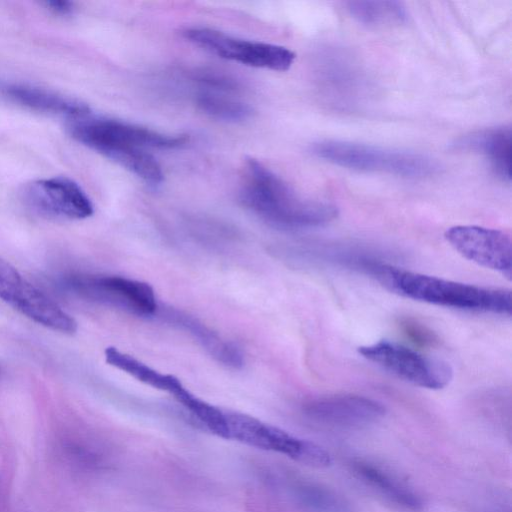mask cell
Returning <instances> with one entry per match:
<instances>
[{
  "label": "cell",
  "mask_w": 512,
  "mask_h": 512,
  "mask_svg": "<svg viewBox=\"0 0 512 512\" xmlns=\"http://www.w3.org/2000/svg\"><path fill=\"white\" fill-rule=\"evenodd\" d=\"M368 268L386 289L414 301L507 316L512 312V294L506 288L447 280L387 264H371Z\"/></svg>",
  "instance_id": "obj_1"
},
{
  "label": "cell",
  "mask_w": 512,
  "mask_h": 512,
  "mask_svg": "<svg viewBox=\"0 0 512 512\" xmlns=\"http://www.w3.org/2000/svg\"><path fill=\"white\" fill-rule=\"evenodd\" d=\"M241 203L268 224L285 230L326 225L337 217L334 205L299 197L279 176L254 158L246 160Z\"/></svg>",
  "instance_id": "obj_2"
},
{
  "label": "cell",
  "mask_w": 512,
  "mask_h": 512,
  "mask_svg": "<svg viewBox=\"0 0 512 512\" xmlns=\"http://www.w3.org/2000/svg\"><path fill=\"white\" fill-rule=\"evenodd\" d=\"M311 151L318 158L359 171L425 178L439 170L438 163L423 154L354 142L323 140L314 143Z\"/></svg>",
  "instance_id": "obj_3"
},
{
  "label": "cell",
  "mask_w": 512,
  "mask_h": 512,
  "mask_svg": "<svg viewBox=\"0 0 512 512\" xmlns=\"http://www.w3.org/2000/svg\"><path fill=\"white\" fill-rule=\"evenodd\" d=\"M68 130L73 139L87 148L102 154L115 146H132L141 149H176L188 141L185 135H169L128 122L91 113L71 120Z\"/></svg>",
  "instance_id": "obj_4"
},
{
  "label": "cell",
  "mask_w": 512,
  "mask_h": 512,
  "mask_svg": "<svg viewBox=\"0 0 512 512\" xmlns=\"http://www.w3.org/2000/svg\"><path fill=\"white\" fill-rule=\"evenodd\" d=\"M226 418L228 439L277 452L316 468H326L332 463L331 455L323 447L257 418L238 412H226Z\"/></svg>",
  "instance_id": "obj_5"
},
{
  "label": "cell",
  "mask_w": 512,
  "mask_h": 512,
  "mask_svg": "<svg viewBox=\"0 0 512 512\" xmlns=\"http://www.w3.org/2000/svg\"><path fill=\"white\" fill-rule=\"evenodd\" d=\"M358 352L396 377L422 388L439 390L453 378L447 362L394 341L380 340L359 347Z\"/></svg>",
  "instance_id": "obj_6"
},
{
  "label": "cell",
  "mask_w": 512,
  "mask_h": 512,
  "mask_svg": "<svg viewBox=\"0 0 512 512\" xmlns=\"http://www.w3.org/2000/svg\"><path fill=\"white\" fill-rule=\"evenodd\" d=\"M65 286L75 294L130 314L149 317L159 307L153 288L146 282L116 275H78Z\"/></svg>",
  "instance_id": "obj_7"
},
{
  "label": "cell",
  "mask_w": 512,
  "mask_h": 512,
  "mask_svg": "<svg viewBox=\"0 0 512 512\" xmlns=\"http://www.w3.org/2000/svg\"><path fill=\"white\" fill-rule=\"evenodd\" d=\"M183 36L220 58L255 68L286 71L296 58L295 53L286 47L240 39L205 27L186 28Z\"/></svg>",
  "instance_id": "obj_8"
},
{
  "label": "cell",
  "mask_w": 512,
  "mask_h": 512,
  "mask_svg": "<svg viewBox=\"0 0 512 512\" xmlns=\"http://www.w3.org/2000/svg\"><path fill=\"white\" fill-rule=\"evenodd\" d=\"M21 199L32 211L49 218L81 220L94 212L82 187L67 177L30 181L21 189Z\"/></svg>",
  "instance_id": "obj_9"
},
{
  "label": "cell",
  "mask_w": 512,
  "mask_h": 512,
  "mask_svg": "<svg viewBox=\"0 0 512 512\" xmlns=\"http://www.w3.org/2000/svg\"><path fill=\"white\" fill-rule=\"evenodd\" d=\"M444 237L463 258L511 279L512 240L508 233L475 225H457L447 229Z\"/></svg>",
  "instance_id": "obj_10"
},
{
  "label": "cell",
  "mask_w": 512,
  "mask_h": 512,
  "mask_svg": "<svg viewBox=\"0 0 512 512\" xmlns=\"http://www.w3.org/2000/svg\"><path fill=\"white\" fill-rule=\"evenodd\" d=\"M304 413L324 425L359 428L379 421L385 415V407L365 396L342 394L311 400L305 404Z\"/></svg>",
  "instance_id": "obj_11"
},
{
  "label": "cell",
  "mask_w": 512,
  "mask_h": 512,
  "mask_svg": "<svg viewBox=\"0 0 512 512\" xmlns=\"http://www.w3.org/2000/svg\"><path fill=\"white\" fill-rule=\"evenodd\" d=\"M0 94L10 102L32 111L66 117L70 121L90 114L89 107L54 90L28 83H2Z\"/></svg>",
  "instance_id": "obj_12"
},
{
  "label": "cell",
  "mask_w": 512,
  "mask_h": 512,
  "mask_svg": "<svg viewBox=\"0 0 512 512\" xmlns=\"http://www.w3.org/2000/svg\"><path fill=\"white\" fill-rule=\"evenodd\" d=\"M160 314L167 323L191 335L217 362L234 369L243 366L244 357L241 350L197 318L173 308H162Z\"/></svg>",
  "instance_id": "obj_13"
},
{
  "label": "cell",
  "mask_w": 512,
  "mask_h": 512,
  "mask_svg": "<svg viewBox=\"0 0 512 512\" xmlns=\"http://www.w3.org/2000/svg\"><path fill=\"white\" fill-rule=\"evenodd\" d=\"M511 129L489 128L462 137L456 147L484 155L494 171L506 181L511 179Z\"/></svg>",
  "instance_id": "obj_14"
},
{
  "label": "cell",
  "mask_w": 512,
  "mask_h": 512,
  "mask_svg": "<svg viewBox=\"0 0 512 512\" xmlns=\"http://www.w3.org/2000/svg\"><path fill=\"white\" fill-rule=\"evenodd\" d=\"M34 322L61 333L77 331L76 320L44 292L27 282L12 306Z\"/></svg>",
  "instance_id": "obj_15"
},
{
  "label": "cell",
  "mask_w": 512,
  "mask_h": 512,
  "mask_svg": "<svg viewBox=\"0 0 512 512\" xmlns=\"http://www.w3.org/2000/svg\"><path fill=\"white\" fill-rule=\"evenodd\" d=\"M353 469L362 481L398 507L411 512L423 509L419 495L389 472L363 461L355 462Z\"/></svg>",
  "instance_id": "obj_16"
},
{
  "label": "cell",
  "mask_w": 512,
  "mask_h": 512,
  "mask_svg": "<svg viewBox=\"0 0 512 512\" xmlns=\"http://www.w3.org/2000/svg\"><path fill=\"white\" fill-rule=\"evenodd\" d=\"M104 353L105 360L109 365L155 389L173 395L183 386L181 381L175 376L163 374L115 347H107Z\"/></svg>",
  "instance_id": "obj_17"
},
{
  "label": "cell",
  "mask_w": 512,
  "mask_h": 512,
  "mask_svg": "<svg viewBox=\"0 0 512 512\" xmlns=\"http://www.w3.org/2000/svg\"><path fill=\"white\" fill-rule=\"evenodd\" d=\"M289 489L295 501L310 512H352L341 494L322 484L296 481Z\"/></svg>",
  "instance_id": "obj_18"
},
{
  "label": "cell",
  "mask_w": 512,
  "mask_h": 512,
  "mask_svg": "<svg viewBox=\"0 0 512 512\" xmlns=\"http://www.w3.org/2000/svg\"><path fill=\"white\" fill-rule=\"evenodd\" d=\"M347 9L357 21L372 26L402 24L408 19L406 7L399 1H350Z\"/></svg>",
  "instance_id": "obj_19"
},
{
  "label": "cell",
  "mask_w": 512,
  "mask_h": 512,
  "mask_svg": "<svg viewBox=\"0 0 512 512\" xmlns=\"http://www.w3.org/2000/svg\"><path fill=\"white\" fill-rule=\"evenodd\" d=\"M173 397L208 430L228 439L226 411L200 399L184 386Z\"/></svg>",
  "instance_id": "obj_20"
},
{
  "label": "cell",
  "mask_w": 512,
  "mask_h": 512,
  "mask_svg": "<svg viewBox=\"0 0 512 512\" xmlns=\"http://www.w3.org/2000/svg\"><path fill=\"white\" fill-rule=\"evenodd\" d=\"M196 104L210 118L227 123L246 121L253 114L252 108L247 104L212 92L200 93Z\"/></svg>",
  "instance_id": "obj_21"
},
{
  "label": "cell",
  "mask_w": 512,
  "mask_h": 512,
  "mask_svg": "<svg viewBox=\"0 0 512 512\" xmlns=\"http://www.w3.org/2000/svg\"><path fill=\"white\" fill-rule=\"evenodd\" d=\"M196 78L205 86L219 91H232L238 88V83L234 79L213 71L200 72Z\"/></svg>",
  "instance_id": "obj_22"
},
{
  "label": "cell",
  "mask_w": 512,
  "mask_h": 512,
  "mask_svg": "<svg viewBox=\"0 0 512 512\" xmlns=\"http://www.w3.org/2000/svg\"><path fill=\"white\" fill-rule=\"evenodd\" d=\"M45 5L54 14L61 16L69 15L74 10V4L69 1H47Z\"/></svg>",
  "instance_id": "obj_23"
}]
</instances>
